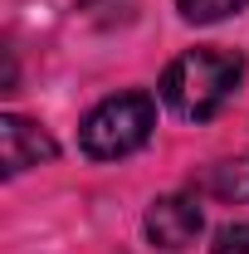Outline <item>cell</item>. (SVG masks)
Here are the masks:
<instances>
[{"label":"cell","mask_w":249,"mask_h":254,"mask_svg":"<svg viewBox=\"0 0 249 254\" xmlns=\"http://www.w3.org/2000/svg\"><path fill=\"white\" fill-rule=\"evenodd\" d=\"M200 225H205V215H200L195 195H161L147 210V235H152L156 250H166V254L186 250L190 240L200 235Z\"/></svg>","instance_id":"3957f363"},{"label":"cell","mask_w":249,"mask_h":254,"mask_svg":"<svg viewBox=\"0 0 249 254\" xmlns=\"http://www.w3.org/2000/svg\"><path fill=\"white\" fill-rule=\"evenodd\" d=\"M152 127H156V103L147 93H113L83 118L78 147L93 161H118L132 157L137 147H147Z\"/></svg>","instance_id":"7a4b0ae2"},{"label":"cell","mask_w":249,"mask_h":254,"mask_svg":"<svg viewBox=\"0 0 249 254\" xmlns=\"http://www.w3.org/2000/svg\"><path fill=\"white\" fill-rule=\"evenodd\" d=\"M54 137L44 132V127H34L30 118H20V113H5L0 118V161H5V176H20V171H30L39 161H54Z\"/></svg>","instance_id":"277c9868"},{"label":"cell","mask_w":249,"mask_h":254,"mask_svg":"<svg viewBox=\"0 0 249 254\" xmlns=\"http://www.w3.org/2000/svg\"><path fill=\"white\" fill-rule=\"evenodd\" d=\"M210 254H249V225H230V230H220L215 250Z\"/></svg>","instance_id":"52a82bcc"},{"label":"cell","mask_w":249,"mask_h":254,"mask_svg":"<svg viewBox=\"0 0 249 254\" xmlns=\"http://www.w3.org/2000/svg\"><path fill=\"white\" fill-rule=\"evenodd\" d=\"M240 78H245L240 54H230V49H186L161 73V103L186 123H210L235 98Z\"/></svg>","instance_id":"6da1fadb"},{"label":"cell","mask_w":249,"mask_h":254,"mask_svg":"<svg viewBox=\"0 0 249 254\" xmlns=\"http://www.w3.org/2000/svg\"><path fill=\"white\" fill-rule=\"evenodd\" d=\"M205 190H210L215 200H249V152H245V157L220 161V166H210Z\"/></svg>","instance_id":"5b68a950"},{"label":"cell","mask_w":249,"mask_h":254,"mask_svg":"<svg viewBox=\"0 0 249 254\" xmlns=\"http://www.w3.org/2000/svg\"><path fill=\"white\" fill-rule=\"evenodd\" d=\"M245 5H249V0H176V10L186 15L190 25H215V20L245 10Z\"/></svg>","instance_id":"8992f818"}]
</instances>
